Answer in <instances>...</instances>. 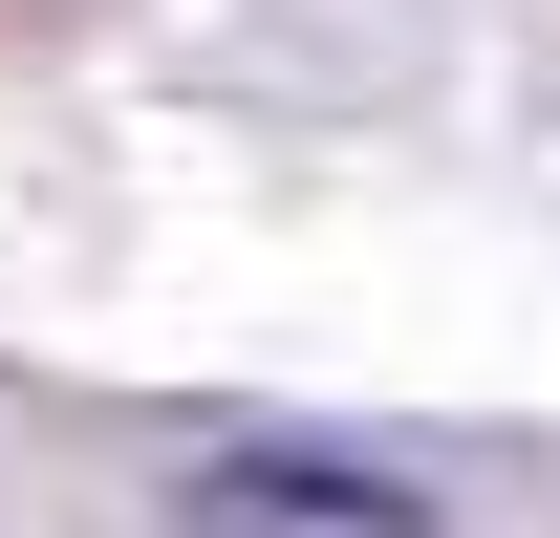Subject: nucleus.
<instances>
[{
    "mask_svg": "<svg viewBox=\"0 0 560 538\" xmlns=\"http://www.w3.org/2000/svg\"><path fill=\"white\" fill-rule=\"evenodd\" d=\"M173 538H453L388 453H195L173 473Z\"/></svg>",
    "mask_w": 560,
    "mask_h": 538,
    "instance_id": "obj_1",
    "label": "nucleus"
}]
</instances>
